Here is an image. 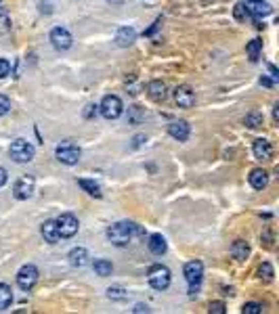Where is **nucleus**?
Masks as SVG:
<instances>
[{
    "label": "nucleus",
    "instance_id": "obj_1",
    "mask_svg": "<svg viewBox=\"0 0 279 314\" xmlns=\"http://www.w3.org/2000/svg\"><path fill=\"white\" fill-rule=\"evenodd\" d=\"M132 231H134V224L132 222H116L107 228V239L111 241L114 245L124 247L130 243L132 239Z\"/></svg>",
    "mask_w": 279,
    "mask_h": 314
},
{
    "label": "nucleus",
    "instance_id": "obj_2",
    "mask_svg": "<svg viewBox=\"0 0 279 314\" xmlns=\"http://www.w3.org/2000/svg\"><path fill=\"white\" fill-rule=\"evenodd\" d=\"M9 155H11V160H13V162H17V164H27V162H32V160H34L36 149H34L27 140H21V138H19V140H13V142H11Z\"/></svg>",
    "mask_w": 279,
    "mask_h": 314
},
{
    "label": "nucleus",
    "instance_id": "obj_3",
    "mask_svg": "<svg viewBox=\"0 0 279 314\" xmlns=\"http://www.w3.org/2000/svg\"><path fill=\"white\" fill-rule=\"evenodd\" d=\"M55 155H57V160L65 166H74L80 162V147L74 145L72 140H63L61 145H57V149H55Z\"/></svg>",
    "mask_w": 279,
    "mask_h": 314
},
{
    "label": "nucleus",
    "instance_id": "obj_4",
    "mask_svg": "<svg viewBox=\"0 0 279 314\" xmlns=\"http://www.w3.org/2000/svg\"><path fill=\"white\" fill-rule=\"evenodd\" d=\"M147 281H149V285H151L153 289L164 291L170 285V270L166 268V266H162V264L151 266L149 273H147Z\"/></svg>",
    "mask_w": 279,
    "mask_h": 314
},
{
    "label": "nucleus",
    "instance_id": "obj_5",
    "mask_svg": "<svg viewBox=\"0 0 279 314\" xmlns=\"http://www.w3.org/2000/svg\"><path fill=\"white\" fill-rule=\"evenodd\" d=\"M99 111H101V116L105 120H118L122 116V111H124V105L120 101V96L107 94L103 101H101V105H99Z\"/></svg>",
    "mask_w": 279,
    "mask_h": 314
},
{
    "label": "nucleus",
    "instance_id": "obj_6",
    "mask_svg": "<svg viewBox=\"0 0 279 314\" xmlns=\"http://www.w3.org/2000/svg\"><path fill=\"white\" fill-rule=\"evenodd\" d=\"M57 222V233H59V237H63V239H69V237H74L76 233H78V218L76 216H72V214H61V216L55 220Z\"/></svg>",
    "mask_w": 279,
    "mask_h": 314
},
{
    "label": "nucleus",
    "instance_id": "obj_7",
    "mask_svg": "<svg viewBox=\"0 0 279 314\" xmlns=\"http://www.w3.org/2000/svg\"><path fill=\"white\" fill-rule=\"evenodd\" d=\"M38 283V268L32 264H25L21 266V270L17 273V285L23 291H30L34 285Z\"/></svg>",
    "mask_w": 279,
    "mask_h": 314
},
{
    "label": "nucleus",
    "instance_id": "obj_8",
    "mask_svg": "<svg viewBox=\"0 0 279 314\" xmlns=\"http://www.w3.org/2000/svg\"><path fill=\"white\" fill-rule=\"evenodd\" d=\"M34 189H36V180H34L32 176H21V178L15 182L13 195H15L19 201H27V199L34 195Z\"/></svg>",
    "mask_w": 279,
    "mask_h": 314
},
{
    "label": "nucleus",
    "instance_id": "obj_9",
    "mask_svg": "<svg viewBox=\"0 0 279 314\" xmlns=\"http://www.w3.org/2000/svg\"><path fill=\"white\" fill-rule=\"evenodd\" d=\"M51 42L57 50H67L72 46V34H69L65 27H53L51 32Z\"/></svg>",
    "mask_w": 279,
    "mask_h": 314
},
{
    "label": "nucleus",
    "instance_id": "obj_10",
    "mask_svg": "<svg viewBox=\"0 0 279 314\" xmlns=\"http://www.w3.org/2000/svg\"><path fill=\"white\" fill-rule=\"evenodd\" d=\"M185 279L189 285H200L202 283V277H204V264L200 260H191L185 264Z\"/></svg>",
    "mask_w": 279,
    "mask_h": 314
},
{
    "label": "nucleus",
    "instance_id": "obj_11",
    "mask_svg": "<svg viewBox=\"0 0 279 314\" xmlns=\"http://www.w3.org/2000/svg\"><path fill=\"white\" fill-rule=\"evenodd\" d=\"M174 101H176L178 107L189 109L195 103V94H193V90L189 86H185V84H183V86H176L174 88Z\"/></svg>",
    "mask_w": 279,
    "mask_h": 314
},
{
    "label": "nucleus",
    "instance_id": "obj_12",
    "mask_svg": "<svg viewBox=\"0 0 279 314\" xmlns=\"http://www.w3.org/2000/svg\"><path fill=\"white\" fill-rule=\"evenodd\" d=\"M147 94H149V98L151 101H156V103H162L164 98H166V84L164 82H160V80H153V82H149L147 84Z\"/></svg>",
    "mask_w": 279,
    "mask_h": 314
},
{
    "label": "nucleus",
    "instance_id": "obj_13",
    "mask_svg": "<svg viewBox=\"0 0 279 314\" xmlns=\"http://www.w3.org/2000/svg\"><path fill=\"white\" fill-rule=\"evenodd\" d=\"M252 151H254V157H256V160H260V162H264V160H271V155H273V147H271V142H269V140H264V138L254 140V147H252Z\"/></svg>",
    "mask_w": 279,
    "mask_h": 314
},
{
    "label": "nucleus",
    "instance_id": "obj_14",
    "mask_svg": "<svg viewBox=\"0 0 279 314\" xmlns=\"http://www.w3.org/2000/svg\"><path fill=\"white\" fill-rule=\"evenodd\" d=\"M246 11L250 13V15H254V17H267L271 13V7L267 3H262V0H248Z\"/></svg>",
    "mask_w": 279,
    "mask_h": 314
},
{
    "label": "nucleus",
    "instance_id": "obj_15",
    "mask_svg": "<svg viewBox=\"0 0 279 314\" xmlns=\"http://www.w3.org/2000/svg\"><path fill=\"white\" fill-rule=\"evenodd\" d=\"M168 132H170V136L176 138V140H187V138H189V124L183 122V120H176V122H172V124L168 126Z\"/></svg>",
    "mask_w": 279,
    "mask_h": 314
},
{
    "label": "nucleus",
    "instance_id": "obj_16",
    "mask_svg": "<svg viewBox=\"0 0 279 314\" xmlns=\"http://www.w3.org/2000/svg\"><path fill=\"white\" fill-rule=\"evenodd\" d=\"M250 184H252V189L262 191L269 184V174L264 172V170H260V168L252 170V172H250Z\"/></svg>",
    "mask_w": 279,
    "mask_h": 314
},
{
    "label": "nucleus",
    "instance_id": "obj_17",
    "mask_svg": "<svg viewBox=\"0 0 279 314\" xmlns=\"http://www.w3.org/2000/svg\"><path fill=\"white\" fill-rule=\"evenodd\" d=\"M147 245H149V251L153 255H164L166 249H168V245H166V239L162 235H151L149 241H147Z\"/></svg>",
    "mask_w": 279,
    "mask_h": 314
},
{
    "label": "nucleus",
    "instance_id": "obj_18",
    "mask_svg": "<svg viewBox=\"0 0 279 314\" xmlns=\"http://www.w3.org/2000/svg\"><path fill=\"white\" fill-rule=\"evenodd\" d=\"M88 262V251L84 247H76L69 251V264L76 266V268H82V266H86Z\"/></svg>",
    "mask_w": 279,
    "mask_h": 314
},
{
    "label": "nucleus",
    "instance_id": "obj_19",
    "mask_svg": "<svg viewBox=\"0 0 279 314\" xmlns=\"http://www.w3.org/2000/svg\"><path fill=\"white\" fill-rule=\"evenodd\" d=\"M40 231H42V237H44V241H49V243H57V241H59L57 222H55V220H46Z\"/></svg>",
    "mask_w": 279,
    "mask_h": 314
},
{
    "label": "nucleus",
    "instance_id": "obj_20",
    "mask_svg": "<svg viewBox=\"0 0 279 314\" xmlns=\"http://www.w3.org/2000/svg\"><path fill=\"white\" fill-rule=\"evenodd\" d=\"M231 253H233V258H235V260L244 262V260L248 258V255H250V247H248L246 241L237 239V241H233V245H231Z\"/></svg>",
    "mask_w": 279,
    "mask_h": 314
},
{
    "label": "nucleus",
    "instance_id": "obj_21",
    "mask_svg": "<svg viewBox=\"0 0 279 314\" xmlns=\"http://www.w3.org/2000/svg\"><path fill=\"white\" fill-rule=\"evenodd\" d=\"M134 38H136V32L132 30V27H120L118 36H116L120 46H130L132 42H134Z\"/></svg>",
    "mask_w": 279,
    "mask_h": 314
},
{
    "label": "nucleus",
    "instance_id": "obj_22",
    "mask_svg": "<svg viewBox=\"0 0 279 314\" xmlns=\"http://www.w3.org/2000/svg\"><path fill=\"white\" fill-rule=\"evenodd\" d=\"M13 304V291L7 283H0V312L9 310Z\"/></svg>",
    "mask_w": 279,
    "mask_h": 314
},
{
    "label": "nucleus",
    "instance_id": "obj_23",
    "mask_svg": "<svg viewBox=\"0 0 279 314\" xmlns=\"http://www.w3.org/2000/svg\"><path fill=\"white\" fill-rule=\"evenodd\" d=\"M78 184L82 189H84L88 195H92V197H101V187L97 184L95 180H88V178H80L78 180Z\"/></svg>",
    "mask_w": 279,
    "mask_h": 314
},
{
    "label": "nucleus",
    "instance_id": "obj_24",
    "mask_svg": "<svg viewBox=\"0 0 279 314\" xmlns=\"http://www.w3.org/2000/svg\"><path fill=\"white\" fill-rule=\"evenodd\" d=\"M260 50H262V42H260V40H250V42H248L246 53H248V57H250V61H258Z\"/></svg>",
    "mask_w": 279,
    "mask_h": 314
},
{
    "label": "nucleus",
    "instance_id": "obj_25",
    "mask_svg": "<svg viewBox=\"0 0 279 314\" xmlns=\"http://www.w3.org/2000/svg\"><path fill=\"white\" fill-rule=\"evenodd\" d=\"M111 270H114L111 262H107V260H95V273L99 275V277H109Z\"/></svg>",
    "mask_w": 279,
    "mask_h": 314
},
{
    "label": "nucleus",
    "instance_id": "obj_26",
    "mask_svg": "<svg viewBox=\"0 0 279 314\" xmlns=\"http://www.w3.org/2000/svg\"><path fill=\"white\" fill-rule=\"evenodd\" d=\"M258 277L264 281V283H271L273 281V266L269 262H264L260 268H258Z\"/></svg>",
    "mask_w": 279,
    "mask_h": 314
},
{
    "label": "nucleus",
    "instance_id": "obj_27",
    "mask_svg": "<svg viewBox=\"0 0 279 314\" xmlns=\"http://www.w3.org/2000/svg\"><path fill=\"white\" fill-rule=\"evenodd\" d=\"M246 124H248V128H258L262 124V113H258V111L248 113V116H246Z\"/></svg>",
    "mask_w": 279,
    "mask_h": 314
},
{
    "label": "nucleus",
    "instance_id": "obj_28",
    "mask_svg": "<svg viewBox=\"0 0 279 314\" xmlns=\"http://www.w3.org/2000/svg\"><path fill=\"white\" fill-rule=\"evenodd\" d=\"M107 297L109 299H118V302H120V299H126V291H124L122 287H109L107 289Z\"/></svg>",
    "mask_w": 279,
    "mask_h": 314
},
{
    "label": "nucleus",
    "instance_id": "obj_29",
    "mask_svg": "<svg viewBox=\"0 0 279 314\" xmlns=\"http://www.w3.org/2000/svg\"><path fill=\"white\" fill-rule=\"evenodd\" d=\"M242 312H244V314H260V312H262V304H258V302H248V304H244Z\"/></svg>",
    "mask_w": 279,
    "mask_h": 314
},
{
    "label": "nucleus",
    "instance_id": "obj_30",
    "mask_svg": "<svg viewBox=\"0 0 279 314\" xmlns=\"http://www.w3.org/2000/svg\"><path fill=\"white\" fill-rule=\"evenodd\" d=\"M11 109V101L5 96V94H0V116H5V113H9Z\"/></svg>",
    "mask_w": 279,
    "mask_h": 314
},
{
    "label": "nucleus",
    "instance_id": "obj_31",
    "mask_svg": "<svg viewBox=\"0 0 279 314\" xmlns=\"http://www.w3.org/2000/svg\"><path fill=\"white\" fill-rule=\"evenodd\" d=\"M227 310H225V304L222 302H212L210 304V314H225Z\"/></svg>",
    "mask_w": 279,
    "mask_h": 314
},
{
    "label": "nucleus",
    "instance_id": "obj_32",
    "mask_svg": "<svg viewBox=\"0 0 279 314\" xmlns=\"http://www.w3.org/2000/svg\"><path fill=\"white\" fill-rule=\"evenodd\" d=\"M9 71H11V65H9V61H7V59H0V78L9 76Z\"/></svg>",
    "mask_w": 279,
    "mask_h": 314
},
{
    "label": "nucleus",
    "instance_id": "obj_33",
    "mask_svg": "<svg viewBox=\"0 0 279 314\" xmlns=\"http://www.w3.org/2000/svg\"><path fill=\"white\" fill-rule=\"evenodd\" d=\"M244 13H248V11H246V5H244V3L235 5V17H237V19H244Z\"/></svg>",
    "mask_w": 279,
    "mask_h": 314
},
{
    "label": "nucleus",
    "instance_id": "obj_34",
    "mask_svg": "<svg viewBox=\"0 0 279 314\" xmlns=\"http://www.w3.org/2000/svg\"><path fill=\"white\" fill-rule=\"evenodd\" d=\"M132 312H149V308H147V304H136L132 308Z\"/></svg>",
    "mask_w": 279,
    "mask_h": 314
},
{
    "label": "nucleus",
    "instance_id": "obj_35",
    "mask_svg": "<svg viewBox=\"0 0 279 314\" xmlns=\"http://www.w3.org/2000/svg\"><path fill=\"white\" fill-rule=\"evenodd\" d=\"M5 182H7V170L0 168V187H5Z\"/></svg>",
    "mask_w": 279,
    "mask_h": 314
},
{
    "label": "nucleus",
    "instance_id": "obj_36",
    "mask_svg": "<svg viewBox=\"0 0 279 314\" xmlns=\"http://www.w3.org/2000/svg\"><path fill=\"white\" fill-rule=\"evenodd\" d=\"M260 84H262V86H267V88H271V86H273V80H269V78H260Z\"/></svg>",
    "mask_w": 279,
    "mask_h": 314
},
{
    "label": "nucleus",
    "instance_id": "obj_37",
    "mask_svg": "<svg viewBox=\"0 0 279 314\" xmlns=\"http://www.w3.org/2000/svg\"><path fill=\"white\" fill-rule=\"evenodd\" d=\"M143 140H145V136H134V147H138Z\"/></svg>",
    "mask_w": 279,
    "mask_h": 314
}]
</instances>
